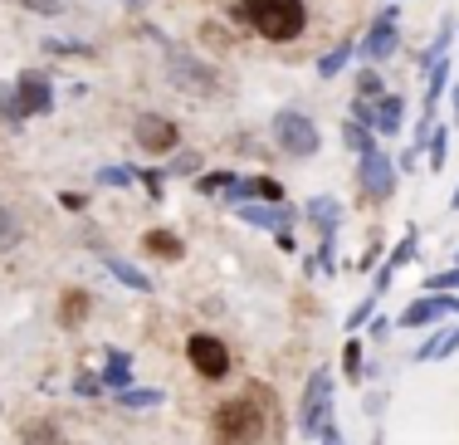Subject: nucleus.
<instances>
[{
	"label": "nucleus",
	"mask_w": 459,
	"mask_h": 445,
	"mask_svg": "<svg viewBox=\"0 0 459 445\" xmlns=\"http://www.w3.org/2000/svg\"><path fill=\"white\" fill-rule=\"evenodd\" d=\"M269 416H274V391H264L259 382H249L245 397H230V401L215 407L211 436L221 445H255L269 431Z\"/></svg>",
	"instance_id": "obj_1"
},
{
	"label": "nucleus",
	"mask_w": 459,
	"mask_h": 445,
	"mask_svg": "<svg viewBox=\"0 0 459 445\" xmlns=\"http://www.w3.org/2000/svg\"><path fill=\"white\" fill-rule=\"evenodd\" d=\"M245 20L255 25V35H264L269 45H288L304 35L308 25V5L304 0H239Z\"/></svg>",
	"instance_id": "obj_2"
},
{
	"label": "nucleus",
	"mask_w": 459,
	"mask_h": 445,
	"mask_svg": "<svg viewBox=\"0 0 459 445\" xmlns=\"http://www.w3.org/2000/svg\"><path fill=\"white\" fill-rule=\"evenodd\" d=\"M166 79H171V88L196 93V98H215L221 93V69L186 55V49H166Z\"/></svg>",
	"instance_id": "obj_3"
},
{
	"label": "nucleus",
	"mask_w": 459,
	"mask_h": 445,
	"mask_svg": "<svg viewBox=\"0 0 459 445\" xmlns=\"http://www.w3.org/2000/svg\"><path fill=\"white\" fill-rule=\"evenodd\" d=\"M269 132H274V142L288 152V157H313V152L322 147V132H318V122H313L308 113H298V108H284V113H274V122H269Z\"/></svg>",
	"instance_id": "obj_4"
},
{
	"label": "nucleus",
	"mask_w": 459,
	"mask_h": 445,
	"mask_svg": "<svg viewBox=\"0 0 459 445\" xmlns=\"http://www.w3.org/2000/svg\"><path fill=\"white\" fill-rule=\"evenodd\" d=\"M328 421H332V372L318 367L304 387V401H298V431L313 441V436H322Z\"/></svg>",
	"instance_id": "obj_5"
},
{
	"label": "nucleus",
	"mask_w": 459,
	"mask_h": 445,
	"mask_svg": "<svg viewBox=\"0 0 459 445\" xmlns=\"http://www.w3.org/2000/svg\"><path fill=\"white\" fill-rule=\"evenodd\" d=\"M186 357H191V367L201 372L205 382H221V377H230V348L221 343L215 333H191V343H186Z\"/></svg>",
	"instance_id": "obj_6"
},
{
	"label": "nucleus",
	"mask_w": 459,
	"mask_h": 445,
	"mask_svg": "<svg viewBox=\"0 0 459 445\" xmlns=\"http://www.w3.org/2000/svg\"><path fill=\"white\" fill-rule=\"evenodd\" d=\"M357 181L367 191V201H391L396 196V157H386L381 147H371L367 157L357 162Z\"/></svg>",
	"instance_id": "obj_7"
},
{
	"label": "nucleus",
	"mask_w": 459,
	"mask_h": 445,
	"mask_svg": "<svg viewBox=\"0 0 459 445\" xmlns=\"http://www.w3.org/2000/svg\"><path fill=\"white\" fill-rule=\"evenodd\" d=\"M401 113H405L401 93H381V98H357V103H352V118L367 122L371 132H386V138L401 128Z\"/></svg>",
	"instance_id": "obj_8"
},
{
	"label": "nucleus",
	"mask_w": 459,
	"mask_h": 445,
	"mask_svg": "<svg viewBox=\"0 0 459 445\" xmlns=\"http://www.w3.org/2000/svg\"><path fill=\"white\" fill-rule=\"evenodd\" d=\"M440 318H459V294H421L396 323L401 328H430Z\"/></svg>",
	"instance_id": "obj_9"
},
{
	"label": "nucleus",
	"mask_w": 459,
	"mask_h": 445,
	"mask_svg": "<svg viewBox=\"0 0 459 445\" xmlns=\"http://www.w3.org/2000/svg\"><path fill=\"white\" fill-rule=\"evenodd\" d=\"M132 138H138V147H142V152H171L181 132H176V122H171V118H162V113H142L138 128H132Z\"/></svg>",
	"instance_id": "obj_10"
},
{
	"label": "nucleus",
	"mask_w": 459,
	"mask_h": 445,
	"mask_svg": "<svg viewBox=\"0 0 459 445\" xmlns=\"http://www.w3.org/2000/svg\"><path fill=\"white\" fill-rule=\"evenodd\" d=\"M15 93H20V108H25V118H29V113H49V108H54L49 79H45V74H35V69H25V74L15 79Z\"/></svg>",
	"instance_id": "obj_11"
},
{
	"label": "nucleus",
	"mask_w": 459,
	"mask_h": 445,
	"mask_svg": "<svg viewBox=\"0 0 459 445\" xmlns=\"http://www.w3.org/2000/svg\"><path fill=\"white\" fill-rule=\"evenodd\" d=\"M235 215H239V221H249V225H259V231H288V221H294V211H288L284 201H269V206L239 201Z\"/></svg>",
	"instance_id": "obj_12"
},
{
	"label": "nucleus",
	"mask_w": 459,
	"mask_h": 445,
	"mask_svg": "<svg viewBox=\"0 0 459 445\" xmlns=\"http://www.w3.org/2000/svg\"><path fill=\"white\" fill-rule=\"evenodd\" d=\"M362 55L371 59V64H381V59H391L396 55V20H377L371 25V35H367V45H362Z\"/></svg>",
	"instance_id": "obj_13"
},
{
	"label": "nucleus",
	"mask_w": 459,
	"mask_h": 445,
	"mask_svg": "<svg viewBox=\"0 0 459 445\" xmlns=\"http://www.w3.org/2000/svg\"><path fill=\"white\" fill-rule=\"evenodd\" d=\"M142 250L156 255V260H166V264H176L186 255V245H181V235H171V231H147L142 235Z\"/></svg>",
	"instance_id": "obj_14"
},
{
	"label": "nucleus",
	"mask_w": 459,
	"mask_h": 445,
	"mask_svg": "<svg viewBox=\"0 0 459 445\" xmlns=\"http://www.w3.org/2000/svg\"><path fill=\"white\" fill-rule=\"evenodd\" d=\"M88 308H93V298L83 294V289H69V294L59 298V323H64V328H79L83 318H88Z\"/></svg>",
	"instance_id": "obj_15"
},
{
	"label": "nucleus",
	"mask_w": 459,
	"mask_h": 445,
	"mask_svg": "<svg viewBox=\"0 0 459 445\" xmlns=\"http://www.w3.org/2000/svg\"><path fill=\"white\" fill-rule=\"evenodd\" d=\"M103 264L113 269V279H122L128 289H138V294H152V279L142 274L138 264H128V260H118V255H103Z\"/></svg>",
	"instance_id": "obj_16"
},
{
	"label": "nucleus",
	"mask_w": 459,
	"mask_h": 445,
	"mask_svg": "<svg viewBox=\"0 0 459 445\" xmlns=\"http://www.w3.org/2000/svg\"><path fill=\"white\" fill-rule=\"evenodd\" d=\"M20 445H64L54 421H25L20 426Z\"/></svg>",
	"instance_id": "obj_17"
},
{
	"label": "nucleus",
	"mask_w": 459,
	"mask_h": 445,
	"mask_svg": "<svg viewBox=\"0 0 459 445\" xmlns=\"http://www.w3.org/2000/svg\"><path fill=\"white\" fill-rule=\"evenodd\" d=\"M132 382V357L128 353H108V367H103V387L122 391Z\"/></svg>",
	"instance_id": "obj_18"
},
{
	"label": "nucleus",
	"mask_w": 459,
	"mask_h": 445,
	"mask_svg": "<svg viewBox=\"0 0 459 445\" xmlns=\"http://www.w3.org/2000/svg\"><path fill=\"white\" fill-rule=\"evenodd\" d=\"M445 88H450V55H445V59H435V64H430V79H425V113L435 108V98H440Z\"/></svg>",
	"instance_id": "obj_19"
},
{
	"label": "nucleus",
	"mask_w": 459,
	"mask_h": 445,
	"mask_svg": "<svg viewBox=\"0 0 459 445\" xmlns=\"http://www.w3.org/2000/svg\"><path fill=\"white\" fill-rule=\"evenodd\" d=\"M342 142H347V152H357V157H367L377 142H371V128L367 122H357V118H347L342 122Z\"/></svg>",
	"instance_id": "obj_20"
},
{
	"label": "nucleus",
	"mask_w": 459,
	"mask_h": 445,
	"mask_svg": "<svg viewBox=\"0 0 459 445\" xmlns=\"http://www.w3.org/2000/svg\"><path fill=\"white\" fill-rule=\"evenodd\" d=\"M352 55H357V45H352V39H342V45L332 49V55H322V59H318V74H322V79H338L342 69L352 64Z\"/></svg>",
	"instance_id": "obj_21"
},
{
	"label": "nucleus",
	"mask_w": 459,
	"mask_h": 445,
	"mask_svg": "<svg viewBox=\"0 0 459 445\" xmlns=\"http://www.w3.org/2000/svg\"><path fill=\"white\" fill-rule=\"evenodd\" d=\"M20 240H25V225H20V215L0 201V250H15Z\"/></svg>",
	"instance_id": "obj_22"
},
{
	"label": "nucleus",
	"mask_w": 459,
	"mask_h": 445,
	"mask_svg": "<svg viewBox=\"0 0 459 445\" xmlns=\"http://www.w3.org/2000/svg\"><path fill=\"white\" fill-rule=\"evenodd\" d=\"M113 401H122V407H162V391L156 387H122V391H113Z\"/></svg>",
	"instance_id": "obj_23"
},
{
	"label": "nucleus",
	"mask_w": 459,
	"mask_h": 445,
	"mask_svg": "<svg viewBox=\"0 0 459 445\" xmlns=\"http://www.w3.org/2000/svg\"><path fill=\"white\" fill-rule=\"evenodd\" d=\"M308 215L332 235V231H338V215H342V211H338V201H332V196H318V201H308Z\"/></svg>",
	"instance_id": "obj_24"
},
{
	"label": "nucleus",
	"mask_w": 459,
	"mask_h": 445,
	"mask_svg": "<svg viewBox=\"0 0 459 445\" xmlns=\"http://www.w3.org/2000/svg\"><path fill=\"white\" fill-rule=\"evenodd\" d=\"M450 45H455V20H445V25H440V35H435V45L421 55V69H430L435 59H445V55H450Z\"/></svg>",
	"instance_id": "obj_25"
},
{
	"label": "nucleus",
	"mask_w": 459,
	"mask_h": 445,
	"mask_svg": "<svg viewBox=\"0 0 459 445\" xmlns=\"http://www.w3.org/2000/svg\"><path fill=\"white\" fill-rule=\"evenodd\" d=\"M371 314H377V289H371V294H367V298H362V304L347 314V333H357L362 323H371Z\"/></svg>",
	"instance_id": "obj_26"
},
{
	"label": "nucleus",
	"mask_w": 459,
	"mask_h": 445,
	"mask_svg": "<svg viewBox=\"0 0 459 445\" xmlns=\"http://www.w3.org/2000/svg\"><path fill=\"white\" fill-rule=\"evenodd\" d=\"M386 93V79L377 74V69H362L357 74V98H381Z\"/></svg>",
	"instance_id": "obj_27"
},
{
	"label": "nucleus",
	"mask_w": 459,
	"mask_h": 445,
	"mask_svg": "<svg viewBox=\"0 0 459 445\" xmlns=\"http://www.w3.org/2000/svg\"><path fill=\"white\" fill-rule=\"evenodd\" d=\"M10 5L29 10V15H64V10H69V0H10Z\"/></svg>",
	"instance_id": "obj_28"
},
{
	"label": "nucleus",
	"mask_w": 459,
	"mask_h": 445,
	"mask_svg": "<svg viewBox=\"0 0 459 445\" xmlns=\"http://www.w3.org/2000/svg\"><path fill=\"white\" fill-rule=\"evenodd\" d=\"M455 289H459V264L445 269V274H430V279H425V294H455Z\"/></svg>",
	"instance_id": "obj_29"
},
{
	"label": "nucleus",
	"mask_w": 459,
	"mask_h": 445,
	"mask_svg": "<svg viewBox=\"0 0 459 445\" xmlns=\"http://www.w3.org/2000/svg\"><path fill=\"white\" fill-rule=\"evenodd\" d=\"M0 113H5V122H25V108H20V93L10 84H0Z\"/></svg>",
	"instance_id": "obj_30"
},
{
	"label": "nucleus",
	"mask_w": 459,
	"mask_h": 445,
	"mask_svg": "<svg viewBox=\"0 0 459 445\" xmlns=\"http://www.w3.org/2000/svg\"><path fill=\"white\" fill-rule=\"evenodd\" d=\"M415 240H421V235H415V231H405V235H401V245L391 250V260H386V264H391V269L411 264V260H415Z\"/></svg>",
	"instance_id": "obj_31"
},
{
	"label": "nucleus",
	"mask_w": 459,
	"mask_h": 445,
	"mask_svg": "<svg viewBox=\"0 0 459 445\" xmlns=\"http://www.w3.org/2000/svg\"><path fill=\"white\" fill-rule=\"evenodd\" d=\"M230 186H235L230 172H211V177H201V196H230Z\"/></svg>",
	"instance_id": "obj_32"
},
{
	"label": "nucleus",
	"mask_w": 459,
	"mask_h": 445,
	"mask_svg": "<svg viewBox=\"0 0 459 445\" xmlns=\"http://www.w3.org/2000/svg\"><path fill=\"white\" fill-rule=\"evenodd\" d=\"M445 147H450V132L435 128V132H430V172H440V167H445Z\"/></svg>",
	"instance_id": "obj_33"
},
{
	"label": "nucleus",
	"mask_w": 459,
	"mask_h": 445,
	"mask_svg": "<svg viewBox=\"0 0 459 445\" xmlns=\"http://www.w3.org/2000/svg\"><path fill=\"white\" fill-rule=\"evenodd\" d=\"M342 367H347V377H362V343L357 338H347V348H342Z\"/></svg>",
	"instance_id": "obj_34"
},
{
	"label": "nucleus",
	"mask_w": 459,
	"mask_h": 445,
	"mask_svg": "<svg viewBox=\"0 0 459 445\" xmlns=\"http://www.w3.org/2000/svg\"><path fill=\"white\" fill-rule=\"evenodd\" d=\"M255 191H259V201H284V186L274 177H255Z\"/></svg>",
	"instance_id": "obj_35"
},
{
	"label": "nucleus",
	"mask_w": 459,
	"mask_h": 445,
	"mask_svg": "<svg viewBox=\"0 0 459 445\" xmlns=\"http://www.w3.org/2000/svg\"><path fill=\"white\" fill-rule=\"evenodd\" d=\"M171 172L176 177H196V172H201V157H196V152H181V157L171 162Z\"/></svg>",
	"instance_id": "obj_36"
},
{
	"label": "nucleus",
	"mask_w": 459,
	"mask_h": 445,
	"mask_svg": "<svg viewBox=\"0 0 459 445\" xmlns=\"http://www.w3.org/2000/svg\"><path fill=\"white\" fill-rule=\"evenodd\" d=\"M98 181H103V186H132V172H128V167H103Z\"/></svg>",
	"instance_id": "obj_37"
},
{
	"label": "nucleus",
	"mask_w": 459,
	"mask_h": 445,
	"mask_svg": "<svg viewBox=\"0 0 459 445\" xmlns=\"http://www.w3.org/2000/svg\"><path fill=\"white\" fill-rule=\"evenodd\" d=\"M386 338H391V323H386V318H371V343H386Z\"/></svg>",
	"instance_id": "obj_38"
},
{
	"label": "nucleus",
	"mask_w": 459,
	"mask_h": 445,
	"mask_svg": "<svg viewBox=\"0 0 459 445\" xmlns=\"http://www.w3.org/2000/svg\"><path fill=\"white\" fill-rule=\"evenodd\" d=\"M59 206H64V211H83V196L79 191H59Z\"/></svg>",
	"instance_id": "obj_39"
},
{
	"label": "nucleus",
	"mask_w": 459,
	"mask_h": 445,
	"mask_svg": "<svg viewBox=\"0 0 459 445\" xmlns=\"http://www.w3.org/2000/svg\"><path fill=\"white\" fill-rule=\"evenodd\" d=\"M322 445H342V431L338 426H332V421H328V426H322V436H318Z\"/></svg>",
	"instance_id": "obj_40"
},
{
	"label": "nucleus",
	"mask_w": 459,
	"mask_h": 445,
	"mask_svg": "<svg viewBox=\"0 0 459 445\" xmlns=\"http://www.w3.org/2000/svg\"><path fill=\"white\" fill-rule=\"evenodd\" d=\"M98 387H103L98 377H79V391H83V397H98Z\"/></svg>",
	"instance_id": "obj_41"
},
{
	"label": "nucleus",
	"mask_w": 459,
	"mask_h": 445,
	"mask_svg": "<svg viewBox=\"0 0 459 445\" xmlns=\"http://www.w3.org/2000/svg\"><path fill=\"white\" fill-rule=\"evenodd\" d=\"M142 181H147V191H152V201H162V177H156V172H147V177H142Z\"/></svg>",
	"instance_id": "obj_42"
},
{
	"label": "nucleus",
	"mask_w": 459,
	"mask_h": 445,
	"mask_svg": "<svg viewBox=\"0 0 459 445\" xmlns=\"http://www.w3.org/2000/svg\"><path fill=\"white\" fill-rule=\"evenodd\" d=\"M450 211H459V186H455V196H450Z\"/></svg>",
	"instance_id": "obj_43"
},
{
	"label": "nucleus",
	"mask_w": 459,
	"mask_h": 445,
	"mask_svg": "<svg viewBox=\"0 0 459 445\" xmlns=\"http://www.w3.org/2000/svg\"><path fill=\"white\" fill-rule=\"evenodd\" d=\"M455 113H459V84H455Z\"/></svg>",
	"instance_id": "obj_44"
},
{
	"label": "nucleus",
	"mask_w": 459,
	"mask_h": 445,
	"mask_svg": "<svg viewBox=\"0 0 459 445\" xmlns=\"http://www.w3.org/2000/svg\"><path fill=\"white\" fill-rule=\"evenodd\" d=\"M377 445H381V441H377Z\"/></svg>",
	"instance_id": "obj_45"
}]
</instances>
